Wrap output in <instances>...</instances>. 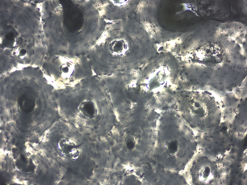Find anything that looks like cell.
I'll return each mask as SVG.
<instances>
[{"label": "cell", "mask_w": 247, "mask_h": 185, "mask_svg": "<svg viewBox=\"0 0 247 185\" xmlns=\"http://www.w3.org/2000/svg\"><path fill=\"white\" fill-rule=\"evenodd\" d=\"M78 109L82 115L88 118H93L95 115L96 110L95 105L91 101L87 100L82 102Z\"/></svg>", "instance_id": "6da1fadb"}]
</instances>
